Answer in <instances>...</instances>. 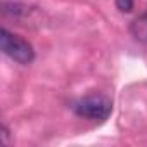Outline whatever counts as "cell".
<instances>
[{
    "mask_svg": "<svg viewBox=\"0 0 147 147\" xmlns=\"http://www.w3.org/2000/svg\"><path fill=\"white\" fill-rule=\"evenodd\" d=\"M116 7L121 12H130L133 9V0H116Z\"/></svg>",
    "mask_w": 147,
    "mask_h": 147,
    "instance_id": "obj_4",
    "label": "cell"
},
{
    "mask_svg": "<svg viewBox=\"0 0 147 147\" xmlns=\"http://www.w3.org/2000/svg\"><path fill=\"white\" fill-rule=\"evenodd\" d=\"M0 49L7 57H11L19 64H30L35 59L33 47L24 38L11 33L5 28H2V31H0Z\"/></svg>",
    "mask_w": 147,
    "mask_h": 147,
    "instance_id": "obj_2",
    "label": "cell"
},
{
    "mask_svg": "<svg viewBox=\"0 0 147 147\" xmlns=\"http://www.w3.org/2000/svg\"><path fill=\"white\" fill-rule=\"evenodd\" d=\"M73 111L82 118L102 121V119L109 118V114L113 111V102H111V99H107L102 94H92V95L78 99L73 104Z\"/></svg>",
    "mask_w": 147,
    "mask_h": 147,
    "instance_id": "obj_1",
    "label": "cell"
},
{
    "mask_svg": "<svg viewBox=\"0 0 147 147\" xmlns=\"http://www.w3.org/2000/svg\"><path fill=\"white\" fill-rule=\"evenodd\" d=\"M130 31H131V35H133L135 40H138L140 43L147 45V12H144L142 16H138L131 23Z\"/></svg>",
    "mask_w": 147,
    "mask_h": 147,
    "instance_id": "obj_3",
    "label": "cell"
}]
</instances>
